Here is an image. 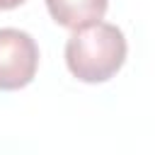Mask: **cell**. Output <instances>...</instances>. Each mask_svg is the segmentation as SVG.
<instances>
[{"label":"cell","instance_id":"1","mask_svg":"<svg viewBox=\"0 0 155 155\" xmlns=\"http://www.w3.org/2000/svg\"><path fill=\"white\" fill-rule=\"evenodd\" d=\"M126 58V36L111 22H90L78 27L65 44V63L82 82L109 80Z\"/></svg>","mask_w":155,"mask_h":155},{"label":"cell","instance_id":"2","mask_svg":"<svg viewBox=\"0 0 155 155\" xmlns=\"http://www.w3.org/2000/svg\"><path fill=\"white\" fill-rule=\"evenodd\" d=\"M39 65V48L22 29H0V90H19L31 82Z\"/></svg>","mask_w":155,"mask_h":155},{"label":"cell","instance_id":"3","mask_svg":"<svg viewBox=\"0 0 155 155\" xmlns=\"http://www.w3.org/2000/svg\"><path fill=\"white\" fill-rule=\"evenodd\" d=\"M46 5L51 17L68 29L97 22L107 12V0H46Z\"/></svg>","mask_w":155,"mask_h":155},{"label":"cell","instance_id":"4","mask_svg":"<svg viewBox=\"0 0 155 155\" xmlns=\"http://www.w3.org/2000/svg\"><path fill=\"white\" fill-rule=\"evenodd\" d=\"M24 0H0V10H12L17 5H22Z\"/></svg>","mask_w":155,"mask_h":155}]
</instances>
